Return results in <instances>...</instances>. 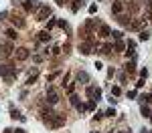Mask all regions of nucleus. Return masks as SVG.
Here are the masks:
<instances>
[{"instance_id":"18","label":"nucleus","mask_w":152,"mask_h":133,"mask_svg":"<svg viewBox=\"0 0 152 133\" xmlns=\"http://www.w3.org/2000/svg\"><path fill=\"white\" fill-rule=\"evenodd\" d=\"M6 36H8L10 40H14V38H16L18 34H16V30H14V28H8V30H6Z\"/></svg>"},{"instance_id":"37","label":"nucleus","mask_w":152,"mask_h":133,"mask_svg":"<svg viewBox=\"0 0 152 133\" xmlns=\"http://www.w3.org/2000/svg\"><path fill=\"white\" fill-rule=\"evenodd\" d=\"M136 97V91H128V99H134Z\"/></svg>"},{"instance_id":"34","label":"nucleus","mask_w":152,"mask_h":133,"mask_svg":"<svg viewBox=\"0 0 152 133\" xmlns=\"http://www.w3.org/2000/svg\"><path fill=\"white\" fill-rule=\"evenodd\" d=\"M95 12H97V4H91L89 6V14H95Z\"/></svg>"},{"instance_id":"17","label":"nucleus","mask_w":152,"mask_h":133,"mask_svg":"<svg viewBox=\"0 0 152 133\" xmlns=\"http://www.w3.org/2000/svg\"><path fill=\"white\" fill-rule=\"evenodd\" d=\"M126 73L134 75V73H136V65H134V63H128V65H126Z\"/></svg>"},{"instance_id":"5","label":"nucleus","mask_w":152,"mask_h":133,"mask_svg":"<svg viewBox=\"0 0 152 133\" xmlns=\"http://www.w3.org/2000/svg\"><path fill=\"white\" fill-rule=\"evenodd\" d=\"M91 44H93V40H85V42H81V44H79V53H81V55H89V53H93V47H91Z\"/></svg>"},{"instance_id":"2","label":"nucleus","mask_w":152,"mask_h":133,"mask_svg":"<svg viewBox=\"0 0 152 133\" xmlns=\"http://www.w3.org/2000/svg\"><path fill=\"white\" fill-rule=\"evenodd\" d=\"M47 101H49V105H55V103H59V91L55 87H47Z\"/></svg>"},{"instance_id":"42","label":"nucleus","mask_w":152,"mask_h":133,"mask_svg":"<svg viewBox=\"0 0 152 133\" xmlns=\"http://www.w3.org/2000/svg\"><path fill=\"white\" fill-rule=\"evenodd\" d=\"M148 119H150V121H152V111H150V117H148Z\"/></svg>"},{"instance_id":"23","label":"nucleus","mask_w":152,"mask_h":133,"mask_svg":"<svg viewBox=\"0 0 152 133\" xmlns=\"http://www.w3.org/2000/svg\"><path fill=\"white\" fill-rule=\"evenodd\" d=\"M69 101H71V105H73V107H79V105H81V103H79V97H77V95H71V99H69Z\"/></svg>"},{"instance_id":"7","label":"nucleus","mask_w":152,"mask_h":133,"mask_svg":"<svg viewBox=\"0 0 152 133\" xmlns=\"http://www.w3.org/2000/svg\"><path fill=\"white\" fill-rule=\"evenodd\" d=\"M29 57H31V51H29V49H25V47L16 49V59H18V61H27Z\"/></svg>"},{"instance_id":"26","label":"nucleus","mask_w":152,"mask_h":133,"mask_svg":"<svg viewBox=\"0 0 152 133\" xmlns=\"http://www.w3.org/2000/svg\"><path fill=\"white\" fill-rule=\"evenodd\" d=\"M148 38H150V32L148 30H142L140 32V40H148Z\"/></svg>"},{"instance_id":"14","label":"nucleus","mask_w":152,"mask_h":133,"mask_svg":"<svg viewBox=\"0 0 152 133\" xmlns=\"http://www.w3.org/2000/svg\"><path fill=\"white\" fill-rule=\"evenodd\" d=\"M77 81H79V83H87V81H89V75H87V73H83V71H81V73L77 75Z\"/></svg>"},{"instance_id":"24","label":"nucleus","mask_w":152,"mask_h":133,"mask_svg":"<svg viewBox=\"0 0 152 133\" xmlns=\"http://www.w3.org/2000/svg\"><path fill=\"white\" fill-rule=\"evenodd\" d=\"M122 95V89L120 87H112V97H120Z\"/></svg>"},{"instance_id":"22","label":"nucleus","mask_w":152,"mask_h":133,"mask_svg":"<svg viewBox=\"0 0 152 133\" xmlns=\"http://www.w3.org/2000/svg\"><path fill=\"white\" fill-rule=\"evenodd\" d=\"M37 75H39V71H35V73H33V75H31V77L27 79V85H33V83L37 81Z\"/></svg>"},{"instance_id":"21","label":"nucleus","mask_w":152,"mask_h":133,"mask_svg":"<svg viewBox=\"0 0 152 133\" xmlns=\"http://www.w3.org/2000/svg\"><path fill=\"white\" fill-rule=\"evenodd\" d=\"M140 113H142V117H150V109H148L146 105H142V107H140Z\"/></svg>"},{"instance_id":"6","label":"nucleus","mask_w":152,"mask_h":133,"mask_svg":"<svg viewBox=\"0 0 152 133\" xmlns=\"http://www.w3.org/2000/svg\"><path fill=\"white\" fill-rule=\"evenodd\" d=\"M49 16H51V8H49V6H41V8H39V14H37L39 20H47Z\"/></svg>"},{"instance_id":"46","label":"nucleus","mask_w":152,"mask_h":133,"mask_svg":"<svg viewBox=\"0 0 152 133\" xmlns=\"http://www.w3.org/2000/svg\"><path fill=\"white\" fill-rule=\"evenodd\" d=\"M150 2H152V0H150Z\"/></svg>"},{"instance_id":"8","label":"nucleus","mask_w":152,"mask_h":133,"mask_svg":"<svg viewBox=\"0 0 152 133\" xmlns=\"http://www.w3.org/2000/svg\"><path fill=\"white\" fill-rule=\"evenodd\" d=\"M126 49H128V51H126L128 57H132V55L136 53V40H128V42H126Z\"/></svg>"},{"instance_id":"15","label":"nucleus","mask_w":152,"mask_h":133,"mask_svg":"<svg viewBox=\"0 0 152 133\" xmlns=\"http://www.w3.org/2000/svg\"><path fill=\"white\" fill-rule=\"evenodd\" d=\"M12 22H14V26H18V28H23V26H25V20L20 18V16H14Z\"/></svg>"},{"instance_id":"31","label":"nucleus","mask_w":152,"mask_h":133,"mask_svg":"<svg viewBox=\"0 0 152 133\" xmlns=\"http://www.w3.org/2000/svg\"><path fill=\"white\" fill-rule=\"evenodd\" d=\"M110 36H114V38H118V40H120V38H122V32H120V30H114Z\"/></svg>"},{"instance_id":"44","label":"nucleus","mask_w":152,"mask_h":133,"mask_svg":"<svg viewBox=\"0 0 152 133\" xmlns=\"http://www.w3.org/2000/svg\"><path fill=\"white\" fill-rule=\"evenodd\" d=\"M142 133H148V131H146V129H142Z\"/></svg>"},{"instance_id":"32","label":"nucleus","mask_w":152,"mask_h":133,"mask_svg":"<svg viewBox=\"0 0 152 133\" xmlns=\"http://www.w3.org/2000/svg\"><path fill=\"white\" fill-rule=\"evenodd\" d=\"M73 91H75V85H73V83H69V85H67V93H71V95H73Z\"/></svg>"},{"instance_id":"19","label":"nucleus","mask_w":152,"mask_h":133,"mask_svg":"<svg viewBox=\"0 0 152 133\" xmlns=\"http://www.w3.org/2000/svg\"><path fill=\"white\" fill-rule=\"evenodd\" d=\"M140 101H142V103H152V95H150V93H144V95L140 97Z\"/></svg>"},{"instance_id":"40","label":"nucleus","mask_w":152,"mask_h":133,"mask_svg":"<svg viewBox=\"0 0 152 133\" xmlns=\"http://www.w3.org/2000/svg\"><path fill=\"white\" fill-rule=\"evenodd\" d=\"M12 133H27L25 129H16V131H12Z\"/></svg>"},{"instance_id":"9","label":"nucleus","mask_w":152,"mask_h":133,"mask_svg":"<svg viewBox=\"0 0 152 133\" xmlns=\"http://www.w3.org/2000/svg\"><path fill=\"white\" fill-rule=\"evenodd\" d=\"M0 49H2V55L4 57H8L12 53V42H2V47H0Z\"/></svg>"},{"instance_id":"20","label":"nucleus","mask_w":152,"mask_h":133,"mask_svg":"<svg viewBox=\"0 0 152 133\" xmlns=\"http://www.w3.org/2000/svg\"><path fill=\"white\" fill-rule=\"evenodd\" d=\"M124 47H126V44H124L122 40H116V44H114V49H116L118 53H122V51H124Z\"/></svg>"},{"instance_id":"3","label":"nucleus","mask_w":152,"mask_h":133,"mask_svg":"<svg viewBox=\"0 0 152 133\" xmlns=\"http://www.w3.org/2000/svg\"><path fill=\"white\" fill-rule=\"evenodd\" d=\"M85 95H87L89 99H93V101H99V99H101V89H99V87H87Z\"/></svg>"},{"instance_id":"29","label":"nucleus","mask_w":152,"mask_h":133,"mask_svg":"<svg viewBox=\"0 0 152 133\" xmlns=\"http://www.w3.org/2000/svg\"><path fill=\"white\" fill-rule=\"evenodd\" d=\"M71 10H73V12H77V10H79V0H73V4H71Z\"/></svg>"},{"instance_id":"12","label":"nucleus","mask_w":152,"mask_h":133,"mask_svg":"<svg viewBox=\"0 0 152 133\" xmlns=\"http://www.w3.org/2000/svg\"><path fill=\"white\" fill-rule=\"evenodd\" d=\"M122 8H124L122 0H116V2H114V6H112V12H114V14H120V12H122Z\"/></svg>"},{"instance_id":"11","label":"nucleus","mask_w":152,"mask_h":133,"mask_svg":"<svg viewBox=\"0 0 152 133\" xmlns=\"http://www.w3.org/2000/svg\"><path fill=\"white\" fill-rule=\"evenodd\" d=\"M10 117H12V119H20V121H27V117H25V115H20L14 107H10Z\"/></svg>"},{"instance_id":"38","label":"nucleus","mask_w":152,"mask_h":133,"mask_svg":"<svg viewBox=\"0 0 152 133\" xmlns=\"http://www.w3.org/2000/svg\"><path fill=\"white\" fill-rule=\"evenodd\" d=\"M55 77H57V73H53V75H49V77H47V83H51V81H53Z\"/></svg>"},{"instance_id":"28","label":"nucleus","mask_w":152,"mask_h":133,"mask_svg":"<svg viewBox=\"0 0 152 133\" xmlns=\"http://www.w3.org/2000/svg\"><path fill=\"white\" fill-rule=\"evenodd\" d=\"M55 24H57V20H55V18H51V20L47 22V30H51V28H53Z\"/></svg>"},{"instance_id":"13","label":"nucleus","mask_w":152,"mask_h":133,"mask_svg":"<svg viewBox=\"0 0 152 133\" xmlns=\"http://www.w3.org/2000/svg\"><path fill=\"white\" fill-rule=\"evenodd\" d=\"M39 40H41V42H49V40H51L49 30H43V32H39Z\"/></svg>"},{"instance_id":"25","label":"nucleus","mask_w":152,"mask_h":133,"mask_svg":"<svg viewBox=\"0 0 152 133\" xmlns=\"http://www.w3.org/2000/svg\"><path fill=\"white\" fill-rule=\"evenodd\" d=\"M85 109H87V111H93V109H95V101H93V99H89V103L85 105Z\"/></svg>"},{"instance_id":"36","label":"nucleus","mask_w":152,"mask_h":133,"mask_svg":"<svg viewBox=\"0 0 152 133\" xmlns=\"http://www.w3.org/2000/svg\"><path fill=\"white\" fill-rule=\"evenodd\" d=\"M146 77H148V71L142 69V71H140V79H146Z\"/></svg>"},{"instance_id":"45","label":"nucleus","mask_w":152,"mask_h":133,"mask_svg":"<svg viewBox=\"0 0 152 133\" xmlns=\"http://www.w3.org/2000/svg\"><path fill=\"white\" fill-rule=\"evenodd\" d=\"M148 133H152V131H148Z\"/></svg>"},{"instance_id":"30","label":"nucleus","mask_w":152,"mask_h":133,"mask_svg":"<svg viewBox=\"0 0 152 133\" xmlns=\"http://www.w3.org/2000/svg\"><path fill=\"white\" fill-rule=\"evenodd\" d=\"M103 115H105V117H114V115H116V111H114V109H107Z\"/></svg>"},{"instance_id":"27","label":"nucleus","mask_w":152,"mask_h":133,"mask_svg":"<svg viewBox=\"0 0 152 133\" xmlns=\"http://www.w3.org/2000/svg\"><path fill=\"white\" fill-rule=\"evenodd\" d=\"M112 49H114L112 44H105V47H101V53H103V55H107V53H110Z\"/></svg>"},{"instance_id":"43","label":"nucleus","mask_w":152,"mask_h":133,"mask_svg":"<svg viewBox=\"0 0 152 133\" xmlns=\"http://www.w3.org/2000/svg\"><path fill=\"white\" fill-rule=\"evenodd\" d=\"M120 133H132V131H120Z\"/></svg>"},{"instance_id":"35","label":"nucleus","mask_w":152,"mask_h":133,"mask_svg":"<svg viewBox=\"0 0 152 133\" xmlns=\"http://www.w3.org/2000/svg\"><path fill=\"white\" fill-rule=\"evenodd\" d=\"M101 117H103V113H99V111H97V113H95V115H93V121H99V119H101Z\"/></svg>"},{"instance_id":"1","label":"nucleus","mask_w":152,"mask_h":133,"mask_svg":"<svg viewBox=\"0 0 152 133\" xmlns=\"http://www.w3.org/2000/svg\"><path fill=\"white\" fill-rule=\"evenodd\" d=\"M0 77L10 85V83L14 81V77H16V69H14V66H10V65H0Z\"/></svg>"},{"instance_id":"33","label":"nucleus","mask_w":152,"mask_h":133,"mask_svg":"<svg viewBox=\"0 0 152 133\" xmlns=\"http://www.w3.org/2000/svg\"><path fill=\"white\" fill-rule=\"evenodd\" d=\"M57 26H61V28H67V22H65V20H57Z\"/></svg>"},{"instance_id":"16","label":"nucleus","mask_w":152,"mask_h":133,"mask_svg":"<svg viewBox=\"0 0 152 133\" xmlns=\"http://www.w3.org/2000/svg\"><path fill=\"white\" fill-rule=\"evenodd\" d=\"M118 22H120V24H124V26H130V20H128L124 14H118Z\"/></svg>"},{"instance_id":"10","label":"nucleus","mask_w":152,"mask_h":133,"mask_svg":"<svg viewBox=\"0 0 152 133\" xmlns=\"http://www.w3.org/2000/svg\"><path fill=\"white\" fill-rule=\"evenodd\" d=\"M110 34H112V28L107 26V24H101V26H99V36L105 38V36H110Z\"/></svg>"},{"instance_id":"41","label":"nucleus","mask_w":152,"mask_h":133,"mask_svg":"<svg viewBox=\"0 0 152 133\" xmlns=\"http://www.w3.org/2000/svg\"><path fill=\"white\" fill-rule=\"evenodd\" d=\"M12 131H14V129H4V133H12Z\"/></svg>"},{"instance_id":"39","label":"nucleus","mask_w":152,"mask_h":133,"mask_svg":"<svg viewBox=\"0 0 152 133\" xmlns=\"http://www.w3.org/2000/svg\"><path fill=\"white\" fill-rule=\"evenodd\" d=\"M6 16H8V12H0V20H6Z\"/></svg>"},{"instance_id":"4","label":"nucleus","mask_w":152,"mask_h":133,"mask_svg":"<svg viewBox=\"0 0 152 133\" xmlns=\"http://www.w3.org/2000/svg\"><path fill=\"white\" fill-rule=\"evenodd\" d=\"M63 123H65V115H57V113L53 115V119H51V121H47V125H49V127H53V129L61 127Z\"/></svg>"}]
</instances>
